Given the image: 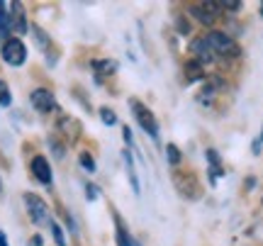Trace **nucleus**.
<instances>
[{
	"mask_svg": "<svg viewBox=\"0 0 263 246\" xmlns=\"http://www.w3.org/2000/svg\"><path fill=\"white\" fill-rule=\"evenodd\" d=\"M202 39L207 42V47L215 51V56H232L234 59L241 54L239 44H236L227 32H222V29H207L205 34H202Z\"/></svg>",
	"mask_w": 263,
	"mask_h": 246,
	"instance_id": "obj_1",
	"label": "nucleus"
},
{
	"mask_svg": "<svg viewBox=\"0 0 263 246\" xmlns=\"http://www.w3.org/2000/svg\"><path fill=\"white\" fill-rule=\"evenodd\" d=\"M0 56L8 66H22L27 61V47L20 37H10L3 42V49H0Z\"/></svg>",
	"mask_w": 263,
	"mask_h": 246,
	"instance_id": "obj_2",
	"label": "nucleus"
},
{
	"mask_svg": "<svg viewBox=\"0 0 263 246\" xmlns=\"http://www.w3.org/2000/svg\"><path fill=\"white\" fill-rule=\"evenodd\" d=\"M132 110H134V117H137V122L141 124V129L146 132V137L151 139H159V122H156V117L151 112L146 105H141L139 100H132Z\"/></svg>",
	"mask_w": 263,
	"mask_h": 246,
	"instance_id": "obj_3",
	"label": "nucleus"
},
{
	"mask_svg": "<svg viewBox=\"0 0 263 246\" xmlns=\"http://www.w3.org/2000/svg\"><path fill=\"white\" fill-rule=\"evenodd\" d=\"M222 10H219V3H197V5H190V15H195L197 22H202V25H215L217 15H219Z\"/></svg>",
	"mask_w": 263,
	"mask_h": 246,
	"instance_id": "obj_4",
	"label": "nucleus"
},
{
	"mask_svg": "<svg viewBox=\"0 0 263 246\" xmlns=\"http://www.w3.org/2000/svg\"><path fill=\"white\" fill-rule=\"evenodd\" d=\"M25 205H27V212H29V217H32V222H47L49 219V207H47V202L39 198V195H34V193H25Z\"/></svg>",
	"mask_w": 263,
	"mask_h": 246,
	"instance_id": "obj_5",
	"label": "nucleus"
},
{
	"mask_svg": "<svg viewBox=\"0 0 263 246\" xmlns=\"http://www.w3.org/2000/svg\"><path fill=\"white\" fill-rule=\"evenodd\" d=\"M29 103H32V107H34L37 112H51V110H57V98H54V93L47 90V88L32 90V93H29Z\"/></svg>",
	"mask_w": 263,
	"mask_h": 246,
	"instance_id": "obj_6",
	"label": "nucleus"
},
{
	"mask_svg": "<svg viewBox=\"0 0 263 246\" xmlns=\"http://www.w3.org/2000/svg\"><path fill=\"white\" fill-rule=\"evenodd\" d=\"M190 54H193V59H195V61H200L202 66L212 64V61L217 59L215 51L207 47V42L202 37H197V39H193V42H190Z\"/></svg>",
	"mask_w": 263,
	"mask_h": 246,
	"instance_id": "obj_7",
	"label": "nucleus"
},
{
	"mask_svg": "<svg viewBox=\"0 0 263 246\" xmlns=\"http://www.w3.org/2000/svg\"><path fill=\"white\" fill-rule=\"evenodd\" d=\"M29 168H32V176H34L42 185H51L54 176H51V166H49V161L44 156H34L32 163H29Z\"/></svg>",
	"mask_w": 263,
	"mask_h": 246,
	"instance_id": "obj_8",
	"label": "nucleus"
},
{
	"mask_svg": "<svg viewBox=\"0 0 263 246\" xmlns=\"http://www.w3.org/2000/svg\"><path fill=\"white\" fill-rule=\"evenodd\" d=\"M10 22H12V32H17V34L27 32V17H25L22 3H10Z\"/></svg>",
	"mask_w": 263,
	"mask_h": 246,
	"instance_id": "obj_9",
	"label": "nucleus"
},
{
	"mask_svg": "<svg viewBox=\"0 0 263 246\" xmlns=\"http://www.w3.org/2000/svg\"><path fill=\"white\" fill-rule=\"evenodd\" d=\"M12 34V22H10V3H0V39L5 42Z\"/></svg>",
	"mask_w": 263,
	"mask_h": 246,
	"instance_id": "obj_10",
	"label": "nucleus"
},
{
	"mask_svg": "<svg viewBox=\"0 0 263 246\" xmlns=\"http://www.w3.org/2000/svg\"><path fill=\"white\" fill-rule=\"evenodd\" d=\"M205 78V66L200 64V61H195V59H190L188 64H185V81L190 83H197V81H202Z\"/></svg>",
	"mask_w": 263,
	"mask_h": 246,
	"instance_id": "obj_11",
	"label": "nucleus"
},
{
	"mask_svg": "<svg viewBox=\"0 0 263 246\" xmlns=\"http://www.w3.org/2000/svg\"><path fill=\"white\" fill-rule=\"evenodd\" d=\"M117 246H134V241H132V237L127 234V229L120 219H117Z\"/></svg>",
	"mask_w": 263,
	"mask_h": 246,
	"instance_id": "obj_12",
	"label": "nucleus"
},
{
	"mask_svg": "<svg viewBox=\"0 0 263 246\" xmlns=\"http://www.w3.org/2000/svg\"><path fill=\"white\" fill-rule=\"evenodd\" d=\"M166 161H168L171 166H178L180 163V152L176 144H168V146H166Z\"/></svg>",
	"mask_w": 263,
	"mask_h": 246,
	"instance_id": "obj_13",
	"label": "nucleus"
},
{
	"mask_svg": "<svg viewBox=\"0 0 263 246\" xmlns=\"http://www.w3.org/2000/svg\"><path fill=\"white\" fill-rule=\"evenodd\" d=\"M93 68L103 71L105 76H110V73H115V71H117V64H115V61H93Z\"/></svg>",
	"mask_w": 263,
	"mask_h": 246,
	"instance_id": "obj_14",
	"label": "nucleus"
},
{
	"mask_svg": "<svg viewBox=\"0 0 263 246\" xmlns=\"http://www.w3.org/2000/svg\"><path fill=\"white\" fill-rule=\"evenodd\" d=\"M12 103V95H10V88L8 83L0 78V107H8V105Z\"/></svg>",
	"mask_w": 263,
	"mask_h": 246,
	"instance_id": "obj_15",
	"label": "nucleus"
},
{
	"mask_svg": "<svg viewBox=\"0 0 263 246\" xmlns=\"http://www.w3.org/2000/svg\"><path fill=\"white\" fill-rule=\"evenodd\" d=\"M32 32H34V39H37V44L42 49H47L49 47V37H47V32L42 27H37V25H32Z\"/></svg>",
	"mask_w": 263,
	"mask_h": 246,
	"instance_id": "obj_16",
	"label": "nucleus"
},
{
	"mask_svg": "<svg viewBox=\"0 0 263 246\" xmlns=\"http://www.w3.org/2000/svg\"><path fill=\"white\" fill-rule=\"evenodd\" d=\"M78 161H81V166H83L88 173H95V159H93V156H90L88 152L81 154V156H78Z\"/></svg>",
	"mask_w": 263,
	"mask_h": 246,
	"instance_id": "obj_17",
	"label": "nucleus"
},
{
	"mask_svg": "<svg viewBox=\"0 0 263 246\" xmlns=\"http://www.w3.org/2000/svg\"><path fill=\"white\" fill-rule=\"evenodd\" d=\"M49 227H51V234H54V241H57V246H66V237H64V229L59 227L57 222H49Z\"/></svg>",
	"mask_w": 263,
	"mask_h": 246,
	"instance_id": "obj_18",
	"label": "nucleus"
},
{
	"mask_svg": "<svg viewBox=\"0 0 263 246\" xmlns=\"http://www.w3.org/2000/svg\"><path fill=\"white\" fill-rule=\"evenodd\" d=\"M100 120H103V124L112 127V124H117V115H115L110 107H103V110H100Z\"/></svg>",
	"mask_w": 263,
	"mask_h": 246,
	"instance_id": "obj_19",
	"label": "nucleus"
},
{
	"mask_svg": "<svg viewBox=\"0 0 263 246\" xmlns=\"http://www.w3.org/2000/svg\"><path fill=\"white\" fill-rule=\"evenodd\" d=\"M219 10H232V12H236V10H241V3H239V0H227V3H219Z\"/></svg>",
	"mask_w": 263,
	"mask_h": 246,
	"instance_id": "obj_20",
	"label": "nucleus"
},
{
	"mask_svg": "<svg viewBox=\"0 0 263 246\" xmlns=\"http://www.w3.org/2000/svg\"><path fill=\"white\" fill-rule=\"evenodd\" d=\"M85 198L90 200V202L98 200V188H95V185H85Z\"/></svg>",
	"mask_w": 263,
	"mask_h": 246,
	"instance_id": "obj_21",
	"label": "nucleus"
},
{
	"mask_svg": "<svg viewBox=\"0 0 263 246\" xmlns=\"http://www.w3.org/2000/svg\"><path fill=\"white\" fill-rule=\"evenodd\" d=\"M178 32H180V34H190V25L183 17L178 20Z\"/></svg>",
	"mask_w": 263,
	"mask_h": 246,
	"instance_id": "obj_22",
	"label": "nucleus"
},
{
	"mask_svg": "<svg viewBox=\"0 0 263 246\" xmlns=\"http://www.w3.org/2000/svg\"><path fill=\"white\" fill-rule=\"evenodd\" d=\"M122 137H124V142H127V144H129V146H132V142H134V137H132V129H129V127H127V124H124V127H122Z\"/></svg>",
	"mask_w": 263,
	"mask_h": 246,
	"instance_id": "obj_23",
	"label": "nucleus"
},
{
	"mask_svg": "<svg viewBox=\"0 0 263 246\" xmlns=\"http://www.w3.org/2000/svg\"><path fill=\"white\" fill-rule=\"evenodd\" d=\"M0 246H10L8 237H5V232H0Z\"/></svg>",
	"mask_w": 263,
	"mask_h": 246,
	"instance_id": "obj_24",
	"label": "nucleus"
},
{
	"mask_svg": "<svg viewBox=\"0 0 263 246\" xmlns=\"http://www.w3.org/2000/svg\"><path fill=\"white\" fill-rule=\"evenodd\" d=\"M258 142H263V127H261V137H258Z\"/></svg>",
	"mask_w": 263,
	"mask_h": 246,
	"instance_id": "obj_25",
	"label": "nucleus"
},
{
	"mask_svg": "<svg viewBox=\"0 0 263 246\" xmlns=\"http://www.w3.org/2000/svg\"><path fill=\"white\" fill-rule=\"evenodd\" d=\"M261 17H263V3H261Z\"/></svg>",
	"mask_w": 263,
	"mask_h": 246,
	"instance_id": "obj_26",
	"label": "nucleus"
},
{
	"mask_svg": "<svg viewBox=\"0 0 263 246\" xmlns=\"http://www.w3.org/2000/svg\"><path fill=\"white\" fill-rule=\"evenodd\" d=\"M0 193H3V183H0Z\"/></svg>",
	"mask_w": 263,
	"mask_h": 246,
	"instance_id": "obj_27",
	"label": "nucleus"
}]
</instances>
